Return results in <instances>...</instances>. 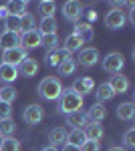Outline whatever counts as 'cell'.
I'll return each mask as SVG.
<instances>
[{
	"label": "cell",
	"mask_w": 135,
	"mask_h": 151,
	"mask_svg": "<svg viewBox=\"0 0 135 151\" xmlns=\"http://www.w3.org/2000/svg\"><path fill=\"white\" fill-rule=\"evenodd\" d=\"M58 99H61V103H58V111H61V113H65V115L77 113V111H81V107H83V97L77 95L73 89L63 91Z\"/></svg>",
	"instance_id": "obj_1"
},
{
	"label": "cell",
	"mask_w": 135,
	"mask_h": 151,
	"mask_svg": "<svg viewBox=\"0 0 135 151\" xmlns=\"http://www.w3.org/2000/svg\"><path fill=\"white\" fill-rule=\"evenodd\" d=\"M61 93H63V85H61V81L55 79V77H46V79H43L40 85H38V95H40L43 99H46V101L58 99Z\"/></svg>",
	"instance_id": "obj_2"
},
{
	"label": "cell",
	"mask_w": 135,
	"mask_h": 151,
	"mask_svg": "<svg viewBox=\"0 0 135 151\" xmlns=\"http://www.w3.org/2000/svg\"><path fill=\"white\" fill-rule=\"evenodd\" d=\"M125 58L121 52H109L107 57L103 58V69L107 73H113V75H119V70L123 69Z\"/></svg>",
	"instance_id": "obj_3"
},
{
	"label": "cell",
	"mask_w": 135,
	"mask_h": 151,
	"mask_svg": "<svg viewBox=\"0 0 135 151\" xmlns=\"http://www.w3.org/2000/svg\"><path fill=\"white\" fill-rule=\"evenodd\" d=\"M24 58H28L26 57V50H24L22 47H16V48H10V50H4L2 63H4V65H10V67H18Z\"/></svg>",
	"instance_id": "obj_4"
},
{
	"label": "cell",
	"mask_w": 135,
	"mask_h": 151,
	"mask_svg": "<svg viewBox=\"0 0 135 151\" xmlns=\"http://www.w3.org/2000/svg\"><path fill=\"white\" fill-rule=\"evenodd\" d=\"M125 24V12L121 8H111L105 16V26L111 28V30H119Z\"/></svg>",
	"instance_id": "obj_5"
},
{
	"label": "cell",
	"mask_w": 135,
	"mask_h": 151,
	"mask_svg": "<svg viewBox=\"0 0 135 151\" xmlns=\"http://www.w3.org/2000/svg\"><path fill=\"white\" fill-rule=\"evenodd\" d=\"M63 14H65V18L71 20V22H77L81 18V14H83V4L77 2V0H69L63 4Z\"/></svg>",
	"instance_id": "obj_6"
},
{
	"label": "cell",
	"mask_w": 135,
	"mask_h": 151,
	"mask_svg": "<svg viewBox=\"0 0 135 151\" xmlns=\"http://www.w3.org/2000/svg\"><path fill=\"white\" fill-rule=\"evenodd\" d=\"M43 115L45 113H43L40 105H28L22 113V119H24V123H28V125H36V123L43 121Z\"/></svg>",
	"instance_id": "obj_7"
},
{
	"label": "cell",
	"mask_w": 135,
	"mask_h": 151,
	"mask_svg": "<svg viewBox=\"0 0 135 151\" xmlns=\"http://www.w3.org/2000/svg\"><path fill=\"white\" fill-rule=\"evenodd\" d=\"M16 70H18V75H22V77H34L36 73H38V60L36 58H24L22 63L16 67Z\"/></svg>",
	"instance_id": "obj_8"
},
{
	"label": "cell",
	"mask_w": 135,
	"mask_h": 151,
	"mask_svg": "<svg viewBox=\"0 0 135 151\" xmlns=\"http://www.w3.org/2000/svg\"><path fill=\"white\" fill-rule=\"evenodd\" d=\"M99 60V50L97 48H83L79 52V65L81 67H93L95 63Z\"/></svg>",
	"instance_id": "obj_9"
},
{
	"label": "cell",
	"mask_w": 135,
	"mask_h": 151,
	"mask_svg": "<svg viewBox=\"0 0 135 151\" xmlns=\"http://www.w3.org/2000/svg\"><path fill=\"white\" fill-rule=\"evenodd\" d=\"M93 87H95V83H93V79H91V77H81V79H77V81H75V85H73L71 89H73L77 95L85 97V95H89L91 91H93Z\"/></svg>",
	"instance_id": "obj_10"
},
{
	"label": "cell",
	"mask_w": 135,
	"mask_h": 151,
	"mask_svg": "<svg viewBox=\"0 0 135 151\" xmlns=\"http://www.w3.org/2000/svg\"><path fill=\"white\" fill-rule=\"evenodd\" d=\"M20 47L26 48H36L40 47V32L38 30H30V32H24L20 35Z\"/></svg>",
	"instance_id": "obj_11"
},
{
	"label": "cell",
	"mask_w": 135,
	"mask_h": 151,
	"mask_svg": "<svg viewBox=\"0 0 135 151\" xmlns=\"http://www.w3.org/2000/svg\"><path fill=\"white\" fill-rule=\"evenodd\" d=\"M85 115H87V119H89L91 123H101L103 119L107 117V109L103 107V103H95L89 107V111Z\"/></svg>",
	"instance_id": "obj_12"
},
{
	"label": "cell",
	"mask_w": 135,
	"mask_h": 151,
	"mask_svg": "<svg viewBox=\"0 0 135 151\" xmlns=\"http://www.w3.org/2000/svg\"><path fill=\"white\" fill-rule=\"evenodd\" d=\"M0 47L4 48V50L20 47V35H16V32H6V30H4V32L0 35Z\"/></svg>",
	"instance_id": "obj_13"
},
{
	"label": "cell",
	"mask_w": 135,
	"mask_h": 151,
	"mask_svg": "<svg viewBox=\"0 0 135 151\" xmlns=\"http://www.w3.org/2000/svg\"><path fill=\"white\" fill-rule=\"evenodd\" d=\"M109 87L113 89V93L117 95H121V93H125V91H129V79L125 77V75H115V77H111V81H109Z\"/></svg>",
	"instance_id": "obj_14"
},
{
	"label": "cell",
	"mask_w": 135,
	"mask_h": 151,
	"mask_svg": "<svg viewBox=\"0 0 135 151\" xmlns=\"http://www.w3.org/2000/svg\"><path fill=\"white\" fill-rule=\"evenodd\" d=\"M71 58V52H67L65 48H55V50H51L48 55H46V63L51 65V67H58L63 60H67Z\"/></svg>",
	"instance_id": "obj_15"
},
{
	"label": "cell",
	"mask_w": 135,
	"mask_h": 151,
	"mask_svg": "<svg viewBox=\"0 0 135 151\" xmlns=\"http://www.w3.org/2000/svg\"><path fill=\"white\" fill-rule=\"evenodd\" d=\"M73 35H77L85 42V40H93V36H95V32H93V26H91L89 22H77V26H75V32Z\"/></svg>",
	"instance_id": "obj_16"
},
{
	"label": "cell",
	"mask_w": 135,
	"mask_h": 151,
	"mask_svg": "<svg viewBox=\"0 0 135 151\" xmlns=\"http://www.w3.org/2000/svg\"><path fill=\"white\" fill-rule=\"evenodd\" d=\"M48 143L51 147H56V145H65L67 143V131L65 129H51L48 131Z\"/></svg>",
	"instance_id": "obj_17"
},
{
	"label": "cell",
	"mask_w": 135,
	"mask_h": 151,
	"mask_svg": "<svg viewBox=\"0 0 135 151\" xmlns=\"http://www.w3.org/2000/svg\"><path fill=\"white\" fill-rule=\"evenodd\" d=\"M38 32L40 35H56V20L55 16H45L38 24Z\"/></svg>",
	"instance_id": "obj_18"
},
{
	"label": "cell",
	"mask_w": 135,
	"mask_h": 151,
	"mask_svg": "<svg viewBox=\"0 0 135 151\" xmlns=\"http://www.w3.org/2000/svg\"><path fill=\"white\" fill-rule=\"evenodd\" d=\"M117 117L121 121H131L135 117V105L133 103H121L117 107Z\"/></svg>",
	"instance_id": "obj_19"
},
{
	"label": "cell",
	"mask_w": 135,
	"mask_h": 151,
	"mask_svg": "<svg viewBox=\"0 0 135 151\" xmlns=\"http://www.w3.org/2000/svg\"><path fill=\"white\" fill-rule=\"evenodd\" d=\"M85 141H87V137H85V131H83V129H73L71 135H67V143L79 147V149L85 145Z\"/></svg>",
	"instance_id": "obj_20"
},
{
	"label": "cell",
	"mask_w": 135,
	"mask_h": 151,
	"mask_svg": "<svg viewBox=\"0 0 135 151\" xmlns=\"http://www.w3.org/2000/svg\"><path fill=\"white\" fill-rule=\"evenodd\" d=\"M0 79L4 83H12L18 79V70H16V67H10V65H0Z\"/></svg>",
	"instance_id": "obj_21"
},
{
	"label": "cell",
	"mask_w": 135,
	"mask_h": 151,
	"mask_svg": "<svg viewBox=\"0 0 135 151\" xmlns=\"http://www.w3.org/2000/svg\"><path fill=\"white\" fill-rule=\"evenodd\" d=\"M67 125H71L73 129H81L83 125H87V115L83 111L71 113V115H67Z\"/></svg>",
	"instance_id": "obj_22"
},
{
	"label": "cell",
	"mask_w": 135,
	"mask_h": 151,
	"mask_svg": "<svg viewBox=\"0 0 135 151\" xmlns=\"http://www.w3.org/2000/svg\"><path fill=\"white\" fill-rule=\"evenodd\" d=\"M30 30H36V20L30 12H24L20 16V35L24 32H30Z\"/></svg>",
	"instance_id": "obj_23"
},
{
	"label": "cell",
	"mask_w": 135,
	"mask_h": 151,
	"mask_svg": "<svg viewBox=\"0 0 135 151\" xmlns=\"http://www.w3.org/2000/svg\"><path fill=\"white\" fill-rule=\"evenodd\" d=\"M85 137H87V141H99L103 137V125H99V123H91V125H87Z\"/></svg>",
	"instance_id": "obj_24"
},
{
	"label": "cell",
	"mask_w": 135,
	"mask_h": 151,
	"mask_svg": "<svg viewBox=\"0 0 135 151\" xmlns=\"http://www.w3.org/2000/svg\"><path fill=\"white\" fill-rule=\"evenodd\" d=\"M14 129H16V123L12 121V117H8V119H0V137H2V139L10 137L12 133H14Z\"/></svg>",
	"instance_id": "obj_25"
},
{
	"label": "cell",
	"mask_w": 135,
	"mask_h": 151,
	"mask_svg": "<svg viewBox=\"0 0 135 151\" xmlns=\"http://www.w3.org/2000/svg\"><path fill=\"white\" fill-rule=\"evenodd\" d=\"M97 99H99V103H103V101H111L113 97H115V93H113V89L109 87V83H103V85H99L97 87Z\"/></svg>",
	"instance_id": "obj_26"
},
{
	"label": "cell",
	"mask_w": 135,
	"mask_h": 151,
	"mask_svg": "<svg viewBox=\"0 0 135 151\" xmlns=\"http://www.w3.org/2000/svg\"><path fill=\"white\" fill-rule=\"evenodd\" d=\"M4 6H6L8 16H22L24 12H26V2H8Z\"/></svg>",
	"instance_id": "obj_27"
},
{
	"label": "cell",
	"mask_w": 135,
	"mask_h": 151,
	"mask_svg": "<svg viewBox=\"0 0 135 151\" xmlns=\"http://www.w3.org/2000/svg\"><path fill=\"white\" fill-rule=\"evenodd\" d=\"M4 28H6V32L20 35V16H6L4 18Z\"/></svg>",
	"instance_id": "obj_28"
},
{
	"label": "cell",
	"mask_w": 135,
	"mask_h": 151,
	"mask_svg": "<svg viewBox=\"0 0 135 151\" xmlns=\"http://www.w3.org/2000/svg\"><path fill=\"white\" fill-rule=\"evenodd\" d=\"M81 45H83V40H81L77 35H69L67 38H65V47L63 48H65L67 52H75V50L81 48Z\"/></svg>",
	"instance_id": "obj_29"
},
{
	"label": "cell",
	"mask_w": 135,
	"mask_h": 151,
	"mask_svg": "<svg viewBox=\"0 0 135 151\" xmlns=\"http://www.w3.org/2000/svg\"><path fill=\"white\" fill-rule=\"evenodd\" d=\"M75 69H77V63L73 60V57L67 58V60H63V63L58 65V73H61L63 77H69V75H73V73H75Z\"/></svg>",
	"instance_id": "obj_30"
},
{
	"label": "cell",
	"mask_w": 135,
	"mask_h": 151,
	"mask_svg": "<svg viewBox=\"0 0 135 151\" xmlns=\"http://www.w3.org/2000/svg\"><path fill=\"white\" fill-rule=\"evenodd\" d=\"M16 95H18V93H16V89H14V87H2V89H0V101L10 105L12 101L16 99Z\"/></svg>",
	"instance_id": "obj_31"
},
{
	"label": "cell",
	"mask_w": 135,
	"mask_h": 151,
	"mask_svg": "<svg viewBox=\"0 0 135 151\" xmlns=\"http://www.w3.org/2000/svg\"><path fill=\"white\" fill-rule=\"evenodd\" d=\"M0 151H20V141L14 137H6L0 145Z\"/></svg>",
	"instance_id": "obj_32"
},
{
	"label": "cell",
	"mask_w": 135,
	"mask_h": 151,
	"mask_svg": "<svg viewBox=\"0 0 135 151\" xmlns=\"http://www.w3.org/2000/svg\"><path fill=\"white\" fill-rule=\"evenodd\" d=\"M38 10L43 12V18H45V16H55L56 4H55V2H51V0H43V2L38 4Z\"/></svg>",
	"instance_id": "obj_33"
},
{
	"label": "cell",
	"mask_w": 135,
	"mask_h": 151,
	"mask_svg": "<svg viewBox=\"0 0 135 151\" xmlns=\"http://www.w3.org/2000/svg\"><path fill=\"white\" fill-rule=\"evenodd\" d=\"M56 42H58L56 35H40V47H46V48H51V50H55Z\"/></svg>",
	"instance_id": "obj_34"
},
{
	"label": "cell",
	"mask_w": 135,
	"mask_h": 151,
	"mask_svg": "<svg viewBox=\"0 0 135 151\" xmlns=\"http://www.w3.org/2000/svg\"><path fill=\"white\" fill-rule=\"evenodd\" d=\"M123 139H125V145H127L129 149H135V129H127Z\"/></svg>",
	"instance_id": "obj_35"
},
{
	"label": "cell",
	"mask_w": 135,
	"mask_h": 151,
	"mask_svg": "<svg viewBox=\"0 0 135 151\" xmlns=\"http://www.w3.org/2000/svg\"><path fill=\"white\" fill-rule=\"evenodd\" d=\"M12 115V107L8 103H2L0 101V119H8Z\"/></svg>",
	"instance_id": "obj_36"
},
{
	"label": "cell",
	"mask_w": 135,
	"mask_h": 151,
	"mask_svg": "<svg viewBox=\"0 0 135 151\" xmlns=\"http://www.w3.org/2000/svg\"><path fill=\"white\" fill-rule=\"evenodd\" d=\"M99 149H101L99 141H85V145L81 147V151H99Z\"/></svg>",
	"instance_id": "obj_37"
},
{
	"label": "cell",
	"mask_w": 135,
	"mask_h": 151,
	"mask_svg": "<svg viewBox=\"0 0 135 151\" xmlns=\"http://www.w3.org/2000/svg\"><path fill=\"white\" fill-rule=\"evenodd\" d=\"M63 151H81V149H79V147H75V145H69V143H65Z\"/></svg>",
	"instance_id": "obj_38"
},
{
	"label": "cell",
	"mask_w": 135,
	"mask_h": 151,
	"mask_svg": "<svg viewBox=\"0 0 135 151\" xmlns=\"http://www.w3.org/2000/svg\"><path fill=\"white\" fill-rule=\"evenodd\" d=\"M6 16H8V12H6V6H0V18L4 20Z\"/></svg>",
	"instance_id": "obj_39"
},
{
	"label": "cell",
	"mask_w": 135,
	"mask_h": 151,
	"mask_svg": "<svg viewBox=\"0 0 135 151\" xmlns=\"http://www.w3.org/2000/svg\"><path fill=\"white\" fill-rule=\"evenodd\" d=\"M129 20H131V24H135V8L129 12Z\"/></svg>",
	"instance_id": "obj_40"
},
{
	"label": "cell",
	"mask_w": 135,
	"mask_h": 151,
	"mask_svg": "<svg viewBox=\"0 0 135 151\" xmlns=\"http://www.w3.org/2000/svg\"><path fill=\"white\" fill-rule=\"evenodd\" d=\"M107 151H125V149H123V147H109Z\"/></svg>",
	"instance_id": "obj_41"
},
{
	"label": "cell",
	"mask_w": 135,
	"mask_h": 151,
	"mask_svg": "<svg viewBox=\"0 0 135 151\" xmlns=\"http://www.w3.org/2000/svg\"><path fill=\"white\" fill-rule=\"evenodd\" d=\"M43 151H56V147H51V145H48V147H45Z\"/></svg>",
	"instance_id": "obj_42"
},
{
	"label": "cell",
	"mask_w": 135,
	"mask_h": 151,
	"mask_svg": "<svg viewBox=\"0 0 135 151\" xmlns=\"http://www.w3.org/2000/svg\"><path fill=\"white\" fill-rule=\"evenodd\" d=\"M2 141H4V139H2V137H0V145H2Z\"/></svg>",
	"instance_id": "obj_43"
}]
</instances>
